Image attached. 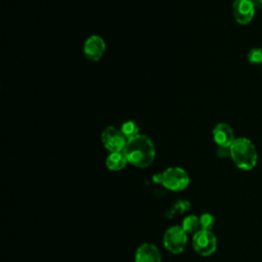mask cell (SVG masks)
<instances>
[{"mask_svg":"<svg viewBox=\"0 0 262 262\" xmlns=\"http://www.w3.org/2000/svg\"><path fill=\"white\" fill-rule=\"evenodd\" d=\"M123 152L128 163L138 168L149 166L156 157L155 145L151 139L144 134H138L129 138Z\"/></svg>","mask_w":262,"mask_h":262,"instance_id":"6da1fadb","label":"cell"},{"mask_svg":"<svg viewBox=\"0 0 262 262\" xmlns=\"http://www.w3.org/2000/svg\"><path fill=\"white\" fill-rule=\"evenodd\" d=\"M230 158L237 168L248 171L256 166L258 155L251 140L239 137L230 145Z\"/></svg>","mask_w":262,"mask_h":262,"instance_id":"7a4b0ae2","label":"cell"},{"mask_svg":"<svg viewBox=\"0 0 262 262\" xmlns=\"http://www.w3.org/2000/svg\"><path fill=\"white\" fill-rule=\"evenodd\" d=\"M189 183V176L180 167H170L162 173V184L169 190H183Z\"/></svg>","mask_w":262,"mask_h":262,"instance_id":"3957f363","label":"cell"},{"mask_svg":"<svg viewBox=\"0 0 262 262\" xmlns=\"http://www.w3.org/2000/svg\"><path fill=\"white\" fill-rule=\"evenodd\" d=\"M163 242L165 248L169 252L173 254H180L186 247L187 233L183 230L182 226L175 225L166 230Z\"/></svg>","mask_w":262,"mask_h":262,"instance_id":"277c9868","label":"cell"},{"mask_svg":"<svg viewBox=\"0 0 262 262\" xmlns=\"http://www.w3.org/2000/svg\"><path fill=\"white\" fill-rule=\"evenodd\" d=\"M127 138L121 131V129H117L114 126H107L103 129L101 133V141L103 146L110 152H120L123 151L126 143Z\"/></svg>","mask_w":262,"mask_h":262,"instance_id":"5b68a950","label":"cell"},{"mask_svg":"<svg viewBox=\"0 0 262 262\" xmlns=\"http://www.w3.org/2000/svg\"><path fill=\"white\" fill-rule=\"evenodd\" d=\"M194 251L202 256L212 255L217 248V239L211 230L200 229L192 237Z\"/></svg>","mask_w":262,"mask_h":262,"instance_id":"8992f818","label":"cell"},{"mask_svg":"<svg viewBox=\"0 0 262 262\" xmlns=\"http://www.w3.org/2000/svg\"><path fill=\"white\" fill-rule=\"evenodd\" d=\"M105 42L98 35L89 36L83 46V52L90 61H98L105 52Z\"/></svg>","mask_w":262,"mask_h":262,"instance_id":"52a82bcc","label":"cell"},{"mask_svg":"<svg viewBox=\"0 0 262 262\" xmlns=\"http://www.w3.org/2000/svg\"><path fill=\"white\" fill-rule=\"evenodd\" d=\"M255 9L252 0H234L232 3L233 17L241 25H247L253 19Z\"/></svg>","mask_w":262,"mask_h":262,"instance_id":"ba28073f","label":"cell"},{"mask_svg":"<svg viewBox=\"0 0 262 262\" xmlns=\"http://www.w3.org/2000/svg\"><path fill=\"white\" fill-rule=\"evenodd\" d=\"M213 139L220 147H230L234 141L232 128L226 123H218L213 129Z\"/></svg>","mask_w":262,"mask_h":262,"instance_id":"9c48e42d","label":"cell"},{"mask_svg":"<svg viewBox=\"0 0 262 262\" xmlns=\"http://www.w3.org/2000/svg\"><path fill=\"white\" fill-rule=\"evenodd\" d=\"M135 262H161L159 249L149 243L140 245L135 253Z\"/></svg>","mask_w":262,"mask_h":262,"instance_id":"30bf717a","label":"cell"},{"mask_svg":"<svg viewBox=\"0 0 262 262\" xmlns=\"http://www.w3.org/2000/svg\"><path fill=\"white\" fill-rule=\"evenodd\" d=\"M128 161L123 151L111 152L105 159L106 167L112 171H120L127 165Z\"/></svg>","mask_w":262,"mask_h":262,"instance_id":"8fae6325","label":"cell"},{"mask_svg":"<svg viewBox=\"0 0 262 262\" xmlns=\"http://www.w3.org/2000/svg\"><path fill=\"white\" fill-rule=\"evenodd\" d=\"M182 228L186 233H195L201 229L200 218L195 215H188L182 222Z\"/></svg>","mask_w":262,"mask_h":262,"instance_id":"7c38bea8","label":"cell"},{"mask_svg":"<svg viewBox=\"0 0 262 262\" xmlns=\"http://www.w3.org/2000/svg\"><path fill=\"white\" fill-rule=\"evenodd\" d=\"M121 131L126 136V138L129 139L139 134V127L134 121H127L122 125Z\"/></svg>","mask_w":262,"mask_h":262,"instance_id":"4fadbf2b","label":"cell"},{"mask_svg":"<svg viewBox=\"0 0 262 262\" xmlns=\"http://www.w3.org/2000/svg\"><path fill=\"white\" fill-rule=\"evenodd\" d=\"M199 218H200L201 229H204V230H210L215 223V218L210 213H204Z\"/></svg>","mask_w":262,"mask_h":262,"instance_id":"5bb4252c","label":"cell"},{"mask_svg":"<svg viewBox=\"0 0 262 262\" xmlns=\"http://www.w3.org/2000/svg\"><path fill=\"white\" fill-rule=\"evenodd\" d=\"M248 60L253 64H261L262 63V48H252L248 52Z\"/></svg>","mask_w":262,"mask_h":262,"instance_id":"9a60e30c","label":"cell"},{"mask_svg":"<svg viewBox=\"0 0 262 262\" xmlns=\"http://www.w3.org/2000/svg\"><path fill=\"white\" fill-rule=\"evenodd\" d=\"M217 154L219 157H222V158L228 157V156H230V147H220L219 146Z\"/></svg>","mask_w":262,"mask_h":262,"instance_id":"2e32d148","label":"cell"},{"mask_svg":"<svg viewBox=\"0 0 262 262\" xmlns=\"http://www.w3.org/2000/svg\"><path fill=\"white\" fill-rule=\"evenodd\" d=\"M254 5H255V8H258V9H262V0H252Z\"/></svg>","mask_w":262,"mask_h":262,"instance_id":"e0dca14e","label":"cell"}]
</instances>
